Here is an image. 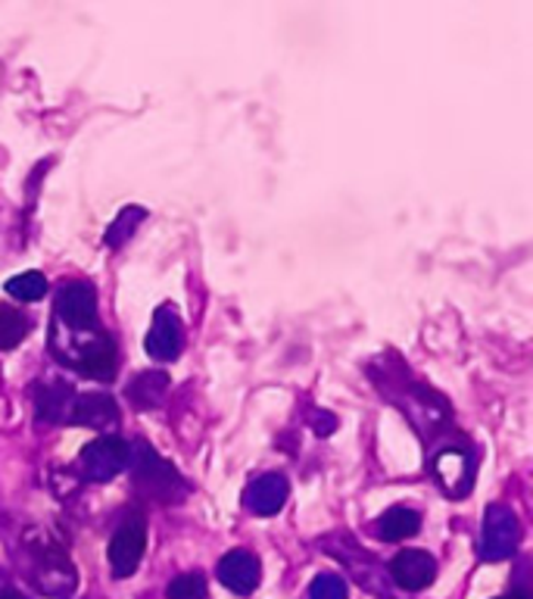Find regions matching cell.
I'll return each mask as SVG.
<instances>
[{"mask_svg":"<svg viewBox=\"0 0 533 599\" xmlns=\"http://www.w3.org/2000/svg\"><path fill=\"white\" fill-rule=\"evenodd\" d=\"M25 335H29V316L10 303H0V350L20 347Z\"/></svg>","mask_w":533,"mask_h":599,"instance_id":"cell-16","label":"cell"},{"mask_svg":"<svg viewBox=\"0 0 533 599\" xmlns=\"http://www.w3.org/2000/svg\"><path fill=\"white\" fill-rule=\"evenodd\" d=\"M3 291L13 300H22V303H35L47 294V279L41 272H22L16 279H10L3 284Z\"/></svg>","mask_w":533,"mask_h":599,"instance_id":"cell-18","label":"cell"},{"mask_svg":"<svg viewBox=\"0 0 533 599\" xmlns=\"http://www.w3.org/2000/svg\"><path fill=\"white\" fill-rule=\"evenodd\" d=\"M291 494V484L284 475L269 472V475H259L257 481L247 484L243 490V506L253 512V516H275L277 509L284 506V499Z\"/></svg>","mask_w":533,"mask_h":599,"instance_id":"cell-11","label":"cell"},{"mask_svg":"<svg viewBox=\"0 0 533 599\" xmlns=\"http://www.w3.org/2000/svg\"><path fill=\"white\" fill-rule=\"evenodd\" d=\"M434 478L443 484V490L446 494H453V497H462V494H468L472 490V478H474V460L468 450H440L434 456Z\"/></svg>","mask_w":533,"mask_h":599,"instance_id":"cell-8","label":"cell"},{"mask_svg":"<svg viewBox=\"0 0 533 599\" xmlns=\"http://www.w3.org/2000/svg\"><path fill=\"white\" fill-rule=\"evenodd\" d=\"M0 599H25L20 590H13V587H7V590H0Z\"/></svg>","mask_w":533,"mask_h":599,"instance_id":"cell-22","label":"cell"},{"mask_svg":"<svg viewBox=\"0 0 533 599\" xmlns=\"http://www.w3.org/2000/svg\"><path fill=\"white\" fill-rule=\"evenodd\" d=\"M144 219V210L140 206H125L122 213H118V219L110 225V231H106V247H122L128 235L138 228V222Z\"/></svg>","mask_w":533,"mask_h":599,"instance_id":"cell-19","label":"cell"},{"mask_svg":"<svg viewBox=\"0 0 533 599\" xmlns=\"http://www.w3.org/2000/svg\"><path fill=\"white\" fill-rule=\"evenodd\" d=\"M390 578L402 590H424L436 578V560L424 550H402L390 562Z\"/></svg>","mask_w":533,"mask_h":599,"instance_id":"cell-9","label":"cell"},{"mask_svg":"<svg viewBox=\"0 0 533 599\" xmlns=\"http://www.w3.org/2000/svg\"><path fill=\"white\" fill-rule=\"evenodd\" d=\"M309 599H347V584L340 575H318L313 580Z\"/></svg>","mask_w":533,"mask_h":599,"instance_id":"cell-21","label":"cell"},{"mask_svg":"<svg viewBox=\"0 0 533 599\" xmlns=\"http://www.w3.org/2000/svg\"><path fill=\"white\" fill-rule=\"evenodd\" d=\"M29 560H32V568H29V580L35 584L41 597L50 599H66L72 590H76V568L69 556L63 553V546H57L54 540H41L35 538V543L25 546Z\"/></svg>","mask_w":533,"mask_h":599,"instance_id":"cell-1","label":"cell"},{"mask_svg":"<svg viewBox=\"0 0 533 599\" xmlns=\"http://www.w3.org/2000/svg\"><path fill=\"white\" fill-rule=\"evenodd\" d=\"M57 325L66 331H94L98 325V294L94 284L88 281H69L57 300V313H54Z\"/></svg>","mask_w":533,"mask_h":599,"instance_id":"cell-6","label":"cell"},{"mask_svg":"<svg viewBox=\"0 0 533 599\" xmlns=\"http://www.w3.org/2000/svg\"><path fill=\"white\" fill-rule=\"evenodd\" d=\"M69 343H59L54 357L72 369H79L81 375L98 381H113L116 372V347L100 328L94 331H66Z\"/></svg>","mask_w":533,"mask_h":599,"instance_id":"cell-2","label":"cell"},{"mask_svg":"<svg viewBox=\"0 0 533 599\" xmlns=\"http://www.w3.org/2000/svg\"><path fill=\"white\" fill-rule=\"evenodd\" d=\"M72 397V387L69 384H44L38 387V394H35V409H38L41 419L47 421H59L66 416V403Z\"/></svg>","mask_w":533,"mask_h":599,"instance_id":"cell-17","label":"cell"},{"mask_svg":"<svg viewBox=\"0 0 533 599\" xmlns=\"http://www.w3.org/2000/svg\"><path fill=\"white\" fill-rule=\"evenodd\" d=\"M147 550V521L144 516H128L116 528V534L110 540V568L118 580L132 578L138 572L140 560Z\"/></svg>","mask_w":533,"mask_h":599,"instance_id":"cell-7","label":"cell"},{"mask_svg":"<svg viewBox=\"0 0 533 599\" xmlns=\"http://www.w3.org/2000/svg\"><path fill=\"white\" fill-rule=\"evenodd\" d=\"M512 599H531V597H528L524 590H518V594H512Z\"/></svg>","mask_w":533,"mask_h":599,"instance_id":"cell-23","label":"cell"},{"mask_svg":"<svg viewBox=\"0 0 533 599\" xmlns=\"http://www.w3.org/2000/svg\"><path fill=\"white\" fill-rule=\"evenodd\" d=\"M169 391V375L162 372H140L138 378L128 384V399L138 406V409H150L157 406L162 394Z\"/></svg>","mask_w":533,"mask_h":599,"instance_id":"cell-15","label":"cell"},{"mask_svg":"<svg viewBox=\"0 0 533 599\" xmlns=\"http://www.w3.org/2000/svg\"><path fill=\"white\" fill-rule=\"evenodd\" d=\"M132 460V447L116 434H106V438L91 440L79 456V472L84 481H113L128 468Z\"/></svg>","mask_w":533,"mask_h":599,"instance_id":"cell-5","label":"cell"},{"mask_svg":"<svg viewBox=\"0 0 533 599\" xmlns=\"http://www.w3.org/2000/svg\"><path fill=\"white\" fill-rule=\"evenodd\" d=\"M521 540V524L509 506L494 502L484 516V528H480V556L487 562H502L514 556Z\"/></svg>","mask_w":533,"mask_h":599,"instance_id":"cell-4","label":"cell"},{"mask_svg":"<svg viewBox=\"0 0 533 599\" xmlns=\"http://www.w3.org/2000/svg\"><path fill=\"white\" fill-rule=\"evenodd\" d=\"M418 531H421V516L415 509H406V506H394L375 521V534L381 540H387V543L415 538Z\"/></svg>","mask_w":533,"mask_h":599,"instance_id":"cell-14","label":"cell"},{"mask_svg":"<svg viewBox=\"0 0 533 599\" xmlns=\"http://www.w3.org/2000/svg\"><path fill=\"white\" fill-rule=\"evenodd\" d=\"M118 406L116 399L106 397V394H84L72 403V412H69V419L76 421V425H84V428H113L118 425Z\"/></svg>","mask_w":533,"mask_h":599,"instance_id":"cell-13","label":"cell"},{"mask_svg":"<svg viewBox=\"0 0 533 599\" xmlns=\"http://www.w3.org/2000/svg\"><path fill=\"white\" fill-rule=\"evenodd\" d=\"M216 575L231 594L250 597L259 587V560L247 550H231L228 556H222Z\"/></svg>","mask_w":533,"mask_h":599,"instance_id":"cell-10","label":"cell"},{"mask_svg":"<svg viewBox=\"0 0 533 599\" xmlns=\"http://www.w3.org/2000/svg\"><path fill=\"white\" fill-rule=\"evenodd\" d=\"M128 462H135V487L144 497L157 499V502H178L188 494V484L181 481V475L169 462L159 460L150 447L132 450V460Z\"/></svg>","mask_w":533,"mask_h":599,"instance_id":"cell-3","label":"cell"},{"mask_svg":"<svg viewBox=\"0 0 533 599\" xmlns=\"http://www.w3.org/2000/svg\"><path fill=\"white\" fill-rule=\"evenodd\" d=\"M169 599H206V578L200 572L178 575L169 587Z\"/></svg>","mask_w":533,"mask_h":599,"instance_id":"cell-20","label":"cell"},{"mask_svg":"<svg viewBox=\"0 0 533 599\" xmlns=\"http://www.w3.org/2000/svg\"><path fill=\"white\" fill-rule=\"evenodd\" d=\"M181 350V321L172 306H162L154 316V328L147 335V353L157 362H172Z\"/></svg>","mask_w":533,"mask_h":599,"instance_id":"cell-12","label":"cell"}]
</instances>
